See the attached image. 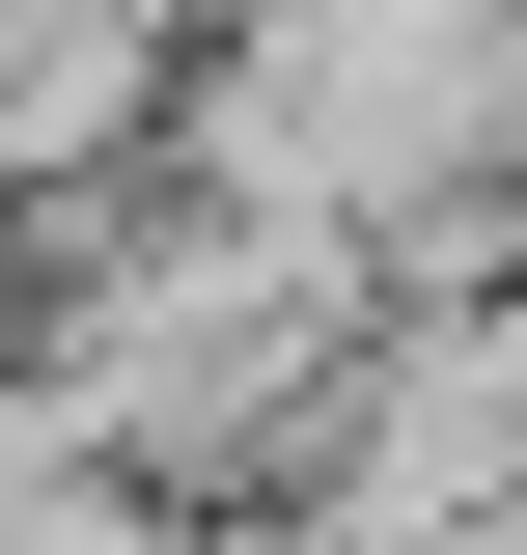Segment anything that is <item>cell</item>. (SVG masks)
<instances>
[{
  "instance_id": "obj_1",
  "label": "cell",
  "mask_w": 527,
  "mask_h": 555,
  "mask_svg": "<svg viewBox=\"0 0 527 555\" xmlns=\"http://www.w3.org/2000/svg\"><path fill=\"white\" fill-rule=\"evenodd\" d=\"M167 167L250 222H333L389 306H445L527 250V0H195Z\"/></svg>"
},
{
  "instance_id": "obj_2",
  "label": "cell",
  "mask_w": 527,
  "mask_h": 555,
  "mask_svg": "<svg viewBox=\"0 0 527 555\" xmlns=\"http://www.w3.org/2000/svg\"><path fill=\"white\" fill-rule=\"evenodd\" d=\"M167 56H195V0H0V222L83 195V167H139Z\"/></svg>"
}]
</instances>
